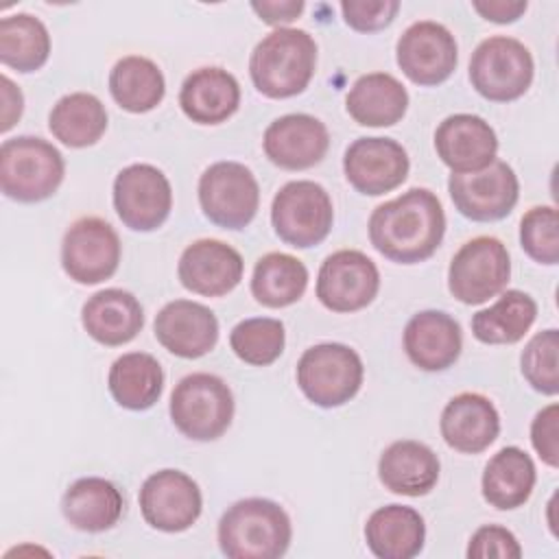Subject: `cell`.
Listing matches in <instances>:
<instances>
[{
	"instance_id": "cell-8",
	"label": "cell",
	"mask_w": 559,
	"mask_h": 559,
	"mask_svg": "<svg viewBox=\"0 0 559 559\" xmlns=\"http://www.w3.org/2000/svg\"><path fill=\"white\" fill-rule=\"evenodd\" d=\"M334 223V207L321 183L299 179L284 183L271 203V225L295 249L323 242Z\"/></svg>"
},
{
	"instance_id": "cell-44",
	"label": "cell",
	"mask_w": 559,
	"mask_h": 559,
	"mask_svg": "<svg viewBox=\"0 0 559 559\" xmlns=\"http://www.w3.org/2000/svg\"><path fill=\"white\" fill-rule=\"evenodd\" d=\"M526 2L524 0H491V2H474V9L489 22L496 24H511L515 22L524 11H526Z\"/></svg>"
},
{
	"instance_id": "cell-27",
	"label": "cell",
	"mask_w": 559,
	"mask_h": 559,
	"mask_svg": "<svg viewBox=\"0 0 559 559\" xmlns=\"http://www.w3.org/2000/svg\"><path fill=\"white\" fill-rule=\"evenodd\" d=\"M365 539L378 559H413L424 548L426 524L413 507L386 504L367 518Z\"/></svg>"
},
{
	"instance_id": "cell-30",
	"label": "cell",
	"mask_w": 559,
	"mask_h": 559,
	"mask_svg": "<svg viewBox=\"0 0 559 559\" xmlns=\"http://www.w3.org/2000/svg\"><path fill=\"white\" fill-rule=\"evenodd\" d=\"M535 478L537 472L533 459L522 448L507 445L485 465L480 478L483 498L500 511L518 509L531 498Z\"/></svg>"
},
{
	"instance_id": "cell-32",
	"label": "cell",
	"mask_w": 559,
	"mask_h": 559,
	"mask_svg": "<svg viewBox=\"0 0 559 559\" xmlns=\"http://www.w3.org/2000/svg\"><path fill=\"white\" fill-rule=\"evenodd\" d=\"M537 319V304L524 290H504L498 301L472 317V334L485 345H511L524 338Z\"/></svg>"
},
{
	"instance_id": "cell-20",
	"label": "cell",
	"mask_w": 559,
	"mask_h": 559,
	"mask_svg": "<svg viewBox=\"0 0 559 559\" xmlns=\"http://www.w3.org/2000/svg\"><path fill=\"white\" fill-rule=\"evenodd\" d=\"M435 148L452 173H476L496 159L498 138L485 118L452 114L437 127Z\"/></svg>"
},
{
	"instance_id": "cell-21",
	"label": "cell",
	"mask_w": 559,
	"mask_h": 559,
	"mask_svg": "<svg viewBox=\"0 0 559 559\" xmlns=\"http://www.w3.org/2000/svg\"><path fill=\"white\" fill-rule=\"evenodd\" d=\"M155 338L164 349L179 358H201L218 341L216 314L190 299L168 301L155 317Z\"/></svg>"
},
{
	"instance_id": "cell-28",
	"label": "cell",
	"mask_w": 559,
	"mask_h": 559,
	"mask_svg": "<svg viewBox=\"0 0 559 559\" xmlns=\"http://www.w3.org/2000/svg\"><path fill=\"white\" fill-rule=\"evenodd\" d=\"M124 509L120 489L105 478L87 476L74 480L63 498L61 513L66 522L83 533H103L111 528Z\"/></svg>"
},
{
	"instance_id": "cell-39",
	"label": "cell",
	"mask_w": 559,
	"mask_h": 559,
	"mask_svg": "<svg viewBox=\"0 0 559 559\" xmlns=\"http://www.w3.org/2000/svg\"><path fill=\"white\" fill-rule=\"evenodd\" d=\"M520 245L539 264L559 262V216L552 205L531 207L522 216Z\"/></svg>"
},
{
	"instance_id": "cell-45",
	"label": "cell",
	"mask_w": 559,
	"mask_h": 559,
	"mask_svg": "<svg viewBox=\"0 0 559 559\" xmlns=\"http://www.w3.org/2000/svg\"><path fill=\"white\" fill-rule=\"evenodd\" d=\"M0 83H2V103H4V107H2V127L0 129L9 131L22 116L24 96H22L20 87H15V83L7 74H2Z\"/></svg>"
},
{
	"instance_id": "cell-42",
	"label": "cell",
	"mask_w": 559,
	"mask_h": 559,
	"mask_svg": "<svg viewBox=\"0 0 559 559\" xmlns=\"http://www.w3.org/2000/svg\"><path fill=\"white\" fill-rule=\"evenodd\" d=\"M531 443L546 465L559 467V406L557 404H548L535 415L531 424Z\"/></svg>"
},
{
	"instance_id": "cell-1",
	"label": "cell",
	"mask_w": 559,
	"mask_h": 559,
	"mask_svg": "<svg viewBox=\"0 0 559 559\" xmlns=\"http://www.w3.org/2000/svg\"><path fill=\"white\" fill-rule=\"evenodd\" d=\"M369 240L386 260L417 264L428 260L443 240L445 214L435 192L411 188L378 205L369 216Z\"/></svg>"
},
{
	"instance_id": "cell-4",
	"label": "cell",
	"mask_w": 559,
	"mask_h": 559,
	"mask_svg": "<svg viewBox=\"0 0 559 559\" xmlns=\"http://www.w3.org/2000/svg\"><path fill=\"white\" fill-rule=\"evenodd\" d=\"M66 162L57 146L35 135H17L0 146V188L20 203H37L57 192Z\"/></svg>"
},
{
	"instance_id": "cell-43",
	"label": "cell",
	"mask_w": 559,
	"mask_h": 559,
	"mask_svg": "<svg viewBox=\"0 0 559 559\" xmlns=\"http://www.w3.org/2000/svg\"><path fill=\"white\" fill-rule=\"evenodd\" d=\"M251 9L260 15V20L264 24L271 26H280V24H288L293 20H297L304 11V2L301 0H280V2H251Z\"/></svg>"
},
{
	"instance_id": "cell-23",
	"label": "cell",
	"mask_w": 559,
	"mask_h": 559,
	"mask_svg": "<svg viewBox=\"0 0 559 559\" xmlns=\"http://www.w3.org/2000/svg\"><path fill=\"white\" fill-rule=\"evenodd\" d=\"M443 441L463 454L487 450L500 432V415L493 402L480 393H459L441 411Z\"/></svg>"
},
{
	"instance_id": "cell-12",
	"label": "cell",
	"mask_w": 559,
	"mask_h": 559,
	"mask_svg": "<svg viewBox=\"0 0 559 559\" xmlns=\"http://www.w3.org/2000/svg\"><path fill=\"white\" fill-rule=\"evenodd\" d=\"M448 192L459 214L476 223H491L511 214L520 197V183L507 162L493 159L476 173H452Z\"/></svg>"
},
{
	"instance_id": "cell-33",
	"label": "cell",
	"mask_w": 559,
	"mask_h": 559,
	"mask_svg": "<svg viewBox=\"0 0 559 559\" xmlns=\"http://www.w3.org/2000/svg\"><path fill=\"white\" fill-rule=\"evenodd\" d=\"M48 129L61 144L70 148L92 146L107 129L105 105L87 92L66 94L52 105Z\"/></svg>"
},
{
	"instance_id": "cell-7",
	"label": "cell",
	"mask_w": 559,
	"mask_h": 559,
	"mask_svg": "<svg viewBox=\"0 0 559 559\" xmlns=\"http://www.w3.org/2000/svg\"><path fill=\"white\" fill-rule=\"evenodd\" d=\"M533 72L531 50L520 39L507 35L483 39L469 59L472 87L493 103L524 96L533 83Z\"/></svg>"
},
{
	"instance_id": "cell-34",
	"label": "cell",
	"mask_w": 559,
	"mask_h": 559,
	"mask_svg": "<svg viewBox=\"0 0 559 559\" xmlns=\"http://www.w3.org/2000/svg\"><path fill=\"white\" fill-rule=\"evenodd\" d=\"M109 92L124 111L144 114L162 103L166 81L155 61L140 55H129L118 59L111 68Z\"/></svg>"
},
{
	"instance_id": "cell-15",
	"label": "cell",
	"mask_w": 559,
	"mask_h": 559,
	"mask_svg": "<svg viewBox=\"0 0 559 559\" xmlns=\"http://www.w3.org/2000/svg\"><path fill=\"white\" fill-rule=\"evenodd\" d=\"M395 57L408 81L432 87L448 81L456 70L459 48L454 35L443 24L421 20L400 35Z\"/></svg>"
},
{
	"instance_id": "cell-40",
	"label": "cell",
	"mask_w": 559,
	"mask_h": 559,
	"mask_svg": "<svg viewBox=\"0 0 559 559\" xmlns=\"http://www.w3.org/2000/svg\"><path fill=\"white\" fill-rule=\"evenodd\" d=\"M345 24L358 33H376L389 26L400 11L397 0H345L341 2Z\"/></svg>"
},
{
	"instance_id": "cell-31",
	"label": "cell",
	"mask_w": 559,
	"mask_h": 559,
	"mask_svg": "<svg viewBox=\"0 0 559 559\" xmlns=\"http://www.w3.org/2000/svg\"><path fill=\"white\" fill-rule=\"evenodd\" d=\"M107 386L118 406L146 411L164 391V371L155 356L146 352H129L116 358L109 367Z\"/></svg>"
},
{
	"instance_id": "cell-37",
	"label": "cell",
	"mask_w": 559,
	"mask_h": 559,
	"mask_svg": "<svg viewBox=\"0 0 559 559\" xmlns=\"http://www.w3.org/2000/svg\"><path fill=\"white\" fill-rule=\"evenodd\" d=\"M286 343L284 323L271 317H251L236 323L229 332V345L234 354L253 367H266L275 362Z\"/></svg>"
},
{
	"instance_id": "cell-6",
	"label": "cell",
	"mask_w": 559,
	"mask_h": 559,
	"mask_svg": "<svg viewBox=\"0 0 559 559\" xmlns=\"http://www.w3.org/2000/svg\"><path fill=\"white\" fill-rule=\"evenodd\" d=\"M365 367L360 356L343 343H319L308 347L297 362L301 393L321 408L347 404L362 384Z\"/></svg>"
},
{
	"instance_id": "cell-14",
	"label": "cell",
	"mask_w": 559,
	"mask_h": 559,
	"mask_svg": "<svg viewBox=\"0 0 559 559\" xmlns=\"http://www.w3.org/2000/svg\"><path fill=\"white\" fill-rule=\"evenodd\" d=\"M380 288L376 262L356 249L328 255L317 275V299L332 312H356L367 308Z\"/></svg>"
},
{
	"instance_id": "cell-9",
	"label": "cell",
	"mask_w": 559,
	"mask_h": 559,
	"mask_svg": "<svg viewBox=\"0 0 559 559\" xmlns=\"http://www.w3.org/2000/svg\"><path fill=\"white\" fill-rule=\"evenodd\" d=\"M509 277L511 258L507 247L493 236H476L452 255L448 288L461 304L478 306L500 295Z\"/></svg>"
},
{
	"instance_id": "cell-19",
	"label": "cell",
	"mask_w": 559,
	"mask_h": 559,
	"mask_svg": "<svg viewBox=\"0 0 559 559\" xmlns=\"http://www.w3.org/2000/svg\"><path fill=\"white\" fill-rule=\"evenodd\" d=\"M266 157L284 170H306L317 166L328 148V127L310 114H286L275 118L262 138Z\"/></svg>"
},
{
	"instance_id": "cell-38",
	"label": "cell",
	"mask_w": 559,
	"mask_h": 559,
	"mask_svg": "<svg viewBox=\"0 0 559 559\" xmlns=\"http://www.w3.org/2000/svg\"><path fill=\"white\" fill-rule=\"evenodd\" d=\"M559 330L548 328L537 332L522 349L520 367L524 380L544 395L559 393Z\"/></svg>"
},
{
	"instance_id": "cell-2",
	"label": "cell",
	"mask_w": 559,
	"mask_h": 559,
	"mask_svg": "<svg viewBox=\"0 0 559 559\" xmlns=\"http://www.w3.org/2000/svg\"><path fill=\"white\" fill-rule=\"evenodd\" d=\"M317 68V44L304 28H275L249 57V76L266 98L301 94Z\"/></svg>"
},
{
	"instance_id": "cell-29",
	"label": "cell",
	"mask_w": 559,
	"mask_h": 559,
	"mask_svg": "<svg viewBox=\"0 0 559 559\" xmlns=\"http://www.w3.org/2000/svg\"><path fill=\"white\" fill-rule=\"evenodd\" d=\"M347 114L362 127H391L408 109L406 87L386 72H371L356 79L345 98Z\"/></svg>"
},
{
	"instance_id": "cell-22",
	"label": "cell",
	"mask_w": 559,
	"mask_h": 559,
	"mask_svg": "<svg viewBox=\"0 0 559 559\" xmlns=\"http://www.w3.org/2000/svg\"><path fill=\"white\" fill-rule=\"evenodd\" d=\"M463 349L461 325L448 312L421 310L404 328V352L421 371L452 367Z\"/></svg>"
},
{
	"instance_id": "cell-11",
	"label": "cell",
	"mask_w": 559,
	"mask_h": 559,
	"mask_svg": "<svg viewBox=\"0 0 559 559\" xmlns=\"http://www.w3.org/2000/svg\"><path fill=\"white\" fill-rule=\"evenodd\" d=\"M120 253L122 247L116 229L98 216H83L63 234L61 266L76 284L92 286L116 273Z\"/></svg>"
},
{
	"instance_id": "cell-36",
	"label": "cell",
	"mask_w": 559,
	"mask_h": 559,
	"mask_svg": "<svg viewBox=\"0 0 559 559\" xmlns=\"http://www.w3.org/2000/svg\"><path fill=\"white\" fill-rule=\"evenodd\" d=\"M50 55V35L44 22L31 13H13L0 20V61L17 72L39 70Z\"/></svg>"
},
{
	"instance_id": "cell-26",
	"label": "cell",
	"mask_w": 559,
	"mask_h": 559,
	"mask_svg": "<svg viewBox=\"0 0 559 559\" xmlns=\"http://www.w3.org/2000/svg\"><path fill=\"white\" fill-rule=\"evenodd\" d=\"M439 456L421 441H393L378 461V478L384 489L400 496H426L439 480Z\"/></svg>"
},
{
	"instance_id": "cell-35",
	"label": "cell",
	"mask_w": 559,
	"mask_h": 559,
	"mask_svg": "<svg viewBox=\"0 0 559 559\" xmlns=\"http://www.w3.org/2000/svg\"><path fill=\"white\" fill-rule=\"evenodd\" d=\"M308 286L306 264L290 255L271 251L262 255L251 275V295L266 308H286L299 301Z\"/></svg>"
},
{
	"instance_id": "cell-13",
	"label": "cell",
	"mask_w": 559,
	"mask_h": 559,
	"mask_svg": "<svg viewBox=\"0 0 559 559\" xmlns=\"http://www.w3.org/2000/svg\"><path fill=\"white\" fill-rule=\"evenodd\" d=\"M173 207L168 177L151 164H131L114 179V210L124 227L153 231L162 227Z\"/></svg>"
},
{
	"instance_id": "cell-10",
	"label": "cell",
	"mask_w": 559,
	"mask_h": 559,
	"mask_svg": "<svg viewBox=\"0 0 559 559\" xmlns=\"http://www.w3.org/2000/svg\"><path fill=\"white\" fill-rule=\"evenodd\" d=\"M199 205L223 229H245L258 214L260 186L240 162H216L199 177Z\"/></svg>"
},
{
	"instance_id": "cell-24",
	"label": "cell",
	"mask_w": 559,
	"mask_h": 559,
	"mask_svg": "<svg viewBox=\"0 0 559 559\" xmlns=\"http://www.w3.org/2000/svg\"><path fill=\"white\" fill-rule=\"evenodd\" d=\"M179 105L197 124H221L236 114L240 105V85L231 72L218 66H205L183 79Z\"/></svg>"
},
{
	"instance_id": "cell-18",
	"label": "cell",
	"mask_w": 559,
	"mask_h": 559,
	"mask_svg": "<svg viewBox=\"0 0 559 559\" xmlns=\"http://www.w3.org/2000/svg\"><path fill=\"white\" fill-rule=\"evenodd\" d=\"M242 255L227 242L201 238L188 245L179 258L177 275L183 288L203 297H223L242 280Z\"/></svg>"
},
{
	"instance_id": "cell-5",
	"label": "cell",
	"mask_w": 559,
	"mask_h": 559,
	"mask_svg": "<svg viewBox=\"0 0 559 559\" xmlns=\"http://www.w3.org/2000/svg\"><path fill=\"white\" fill-rule=\"evenodd\" d=\"M170 419L192 441H214L234 419V395L227 382L214 373H190L170 393Z\"/></svg>"
},
{
	"instance_id": "cell-25",
	"label": "cell",
	"mask_w": 559,
	"mask_h": 559,
	"mask_svg": "<svg viewBox=\"0 0 559 559\" xmlns=\"http://www.w3.org/2000/svg\"><path fill=\"white\" fill-rule=\"evenodd\" d=\"M81 323L96 343L118 347L138 336L144 325V312L133 293L105 288L83 304Z\"/></svg>"
},
{
	"instance_id": "cell-3",
	"label": "cell",
	"mask_w": 559,
	"mask_h": 559,
	"mask_svg": "<svg viewBox=\"0 0 559 559\" xmlns=\"http://www.w3.org/2000/svg\"><path fill=\"white\" fill-rule=\"evenodd\" d=\"M216 537L229 559H277L290 546L293 526L277 502L245 498L223 513Z\"/></svg>"
},
{
	"instance_id": "cell-41",
	"label": "cell",
	"mask_w": 559,
	"mask_h": 559,
	"mask_svg": "<svg viewBox=\"0 0 559 559\" xmlns=\"http://www.w3.org/2000/svg\"><path fill=\"white\" fill-rule=\"evenodd\" d=\"M522 555V548L515 539V535L498 524H485L480 526L467 544V557L469 559H487V557H500V559H518Z\"/></svg>"
},
{
	"instance_id": "cell-17",
	"label": "cell",
	"mask_w": 559,
	"mask_h": 559,
	"mask_svg": "<svg viewBox=\"0 0 559 559\" xmlns=\"http://www.w3.org/2000/svg\"><path fill=\"white\" fill-rule=\"evenodd\" d=\"M408 153L393 138H358L343 155V173L354 190L380 197L408 177Z\"/></svg>"
},
{
	"instance_id": "cell-16",
	"label": "cell",
	"mask_w": 559,
	"mask_h": 559,
	"mask_svg": "<svg viewBox=\"0 0 559 559\" xmlns=\"http://www.w3.org/2000/svg\"><path fill=\"white\" fill-rule=\"evenodd\" d=\"M140 511L148 526L164 533L190 528L203 509V496L186 472L159 469L140 487Z\"/></svg>"
}]
</instances>
